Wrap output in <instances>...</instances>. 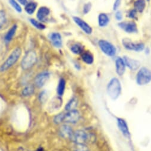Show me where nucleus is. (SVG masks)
I'll return each instance as SVG.
<instances>
[{
	"label": "nucleus",
	"instance_id": "1",
	"mask_svg": "<svg viewBox=\"0 0 151 151\" xmlns=\"http://www.w3.org/2000/svg\"><path fill=\"white\" fill-rule=\"evenodd\" d=\"M122 85L117 78H112L107 85L106 91L109 97L113 101L117 100L122 93Z\"/></svg>",
	"mask_w": 151,
	"mask_h": 151
},
{
	"label": "nucleus",
	"instance_id": "32",
	"mask_svg": "<svg viewBox=\"0 0 151 151\" xmlns=\"http://www.w3.org/2000/svg\"><path fill=\"white\" fill-rule=\"evenodd\" d=\"M91 3H88V4H86L84 6V8H83V13L85 14H87L89 12V11L91 10Z\"/></svg>",
	"mask_w": 151,
	"mask_h": 151
},
{
	"label": "nucleus",
	"instance_id": "16",
	"mask_svg": "<svg viewBox=\"0 0 151 151\" xmlns=\"http://www.w3.org/2000/svg\"><path fill=\"white\" fill-rule=\"evenodd\" d=\"M51 40L52 44L57 48H60L62 47V38L61 36L59 33H53L51 35Z\"/></svg>",
	"mask_w": 151,
	"mask_h": 151
},
{
	"label": "nucleus",
	"instance_id": "29",
	"mask_svg": "<svg viewBox=\"0 0 151 151\" xmlns=\"http://www.w3.org/2000/svg\"><path fill=\"white\" fill-rule=\"evenodd\" d=\"M10 4L12 5V6L19 13L22 12V8L20 6V5L15 1V0H10L9 1Z\"/></svg>",
	"mask_w": 151,
	"mask_h": 151
},
{
	"label": "nucleus",
	"instance_id": "33",
	"mask_svg": "<svg viewBox=\"0 0 151 151\" xmlns=\"http://www.w3.org/2000/svg\"><path fill=\"white\" fill-rule=\"evenodd\" d=\"M120 2H121L120 0H116V1H115V3H114V7H113V9H113V10H117V9L120 6Z\"/></svg>",
	"mask_w": 151,
	"mask_h": 151
},
{
	"label": "nucleus",
	"instance_id": "10",
	"mask_svg": "<svg viewBox=\"0 0 151 151\" xmlns=\"http://www.w3.org/2000/svg\"><path fill=\"white\" fill-rule=\"evenodd\" d=\"M118 26L124 30L125 32L129 33H133L137 32V25L133 22H124L119 23Z\"/></svg>",
	"mask_w": 151,
	"mask_h": 151
},
{
	"label": "nucleus",
	"instance_id": "35",
	"mask_svg": "<svg viewBox=\"0 0 151 151\" xmlns=\"http://www.w3.org/2000/svg\"><path fill=\"white\" fill-rule=\"evenodd\" d=\"M136 12H136L135 10H133L131 11L130 13V14H129V16H130V17H132V18H134L135 16H136Z\"/></svg>",
	"mask_w": 151,
	"mask_h": 151
},
{
	"label": "nucleus",
	"instance_id": "15",
	"mask_svg": "<svg viewBox=\"0 0 151 151\" xmlns=\"http://www.w3.org/2000/svg\"><path fill=\"white\" fill-rule=\"evenodd\" d=\"M60 133L64 138H71L73 132L71 127L68 125H63L60 129Z\"/></svg>",
	"mask_w": 151,
	"mask_h": 151
},
{
	"label": "nucleus",
	"instance_id": "18",
	"mask_svg": "<svg viewBox=\"0 0 151 151\" xmlns=\"http://www.w3.org/2000/svg\"><path fill=\"white\" fill-rule=\"evenodd\" d=\"M109 22L108 16L105 13H101L98 16V23L99 26L105 27L108 25Z\"/></svg>",
	"mask_w": 151,
	"mask_h": 151
},
{
	"label": "nucleus",
	"instance_id": "24",
	"mask_svg": "<svg viewBox=\"0 0 151 151\" xmlns=\"http://www.w3.org/2000/svg\"><path fill=\"white\" fill-rule=\"evenodd\" d=\"M37 7V4L35 3H27V5L25 7V11L26 12V13L29 14H32L35 10L36 9Z\"/></svg>",
	"mask_w": 151,
	"mask_h": 151
},
{
	"label": "nucleus",
	"instance_id": "28",
	"mask_svg": "<svg viewBox=\"0 0 151 151\" xmlns=\"http://www.w3.org/2000/svg\"><path fill=\"white\" fill-rule=\"evenodd\" d=\"M6 22V13L3 11H0V29L4 25Z\"/></svg>",
	"mask_w": 151,
	"mask_h": 151
},
{
	"label": "nucleus",
	"instance_id": "37",
	"mask_svg": "<svg viewBox=\"0 0 151 151\" xmlns=\"http://www.w3.org/2000/svg\"><path fill=\"white\" fill-rule=\"evenodd\" d=\"M37 151H44V150H43V149H42L40 148V149H39L38 150H37Z\"/></svg>",
	"mask_w": 151,
	"mask_h": 151
},
{
	"label": "nucleus",
	"instance_id": "30",
	"mask_svg": "<svg viewBox=\"0 0 151 151\" xmlns=\"http://www.w3.org/2000/svg\"><path fill=\"white\" fill-rule=\"evenodd\" d=\"M64 114H63V113H60V114L54 117V122L56 124L61 123V122H64Z\"/></svg>",
	"mask_w": 151,
	"mask_h": 151
},
{
	"label": "nucleus",
	"instance_id": "3",
	"mask_svg": "<svg viewBox=\"0 0 151 151\" xmlns=\"http://www.w3.org/2000/svg\"><path fill=\"white\" fill-rule=\"evenodd\" d=\"M22 51L20 48H17L16 49H15L7 58L6 61L1 66V67H0V71H4L10 68L12 65H13L20 57Z\"/></svg>",
	"mask_w": 151,
	"mask_h": 151
},
{
	"label": "nucleus",
	"instance_id": "22",
	"mask_svg": "<svg viewBox=\"0 0 151 151\" xmlns=\"http://www.w3.org/2000/svg\"><path fill=\"white\" fill-rule=\"evenodd\" d=\"M16 30H17V26L15 24L13 26L11 27V29L8 31L5 37V40L7 42H10L13 39V37L16 32Z\"/></svg>",
	"mask_w": 151,
	"mask_h": 151
},
{
	"label": "nucleus",
	"instance_id": "36",
	"mask_svg": "<svg viewBox=\"0 0 151 151\" xmlns=\"http://www.w3.org/2000/svg\"><path fill=\"white\" fill-rule=\"evenodd\" d=\"M18 1L22 4V5H23V6H26L27 4V0H18Z\"/></svg>",
	"mask_w": 151,
	"mask_h": 151
},
{
	"label": "nucleus",
	"instance_id": "14",
	"mask_svg": "<svg viewBox=\"0 0 151 151\" xmlns=\"http://www.w3.org/2000/svg\"><path fill=\"white\" fill-rule=\"evenodd\" d=\"M126 64L123 59L121 57H118L116 60V70L117 74L122 76L126 71Z\"/></svg>",
	"mask_w": 151,
	"mask_h": 151
},
{
	"label": "nucleus",
	"instance_id": "12",
	"mask_svg": "<svg viewBox=\"0 0 151 151\" xmlns=\"http://www.w3.org/2000/svg\"><path fill=\"white\" fill-rule=\"evenodd\" d=\"M123 59L124 61L126 66L132 71L137 70L140 66V62L136 60L131 58L127 56H124Z\"/></svg>",
	"mask_w": 151,
	"mask_h": 151
},
{
	"label": "nucleus",
	"instance_id": "6",
	"mask_svg": "<svg viewBox=\"0 0 151 151\" xmlns=\"http://www.w3.org/2000/svg\"><path fill=\"white\" fill-rule=\"evenodd\" d=\"M123 45L128 50L140 52L145 49V45L142 43H134L128 39L123 40Z\"/></svg>",
	"mask_w": 151,
	"mask_h": 151
},
{
	"label": "nucleus",
	"instance_id": "26",
	"mask_svg": "<svg viewBox=\"0 0 151 151\" xmlns=\"http://www.w3.org/2000/svg\"><path fill=\"white\" fill-rule=\"evenodd\" d=\"M33 92H34V88L32 86H26L23 91L22 92V93H23V95L24 96H30L31 95H32L33 93Z\"/></svg>",
	"mask_w": 151,
	"mask_h": 151
},
{
	"label": "nucleus",
	"instance_id": "20",
	"mask_svg": "<svg viewBox=\"0 0 151 151\" xmlns=\"http://www.w3.org/2000/svg\"><path fill=\"white\" fill-rule=\"evenodd\" d=\"M78 105V101L76 98H72L65 105V110L70 111L71 110L76 109Z\"/></svg>",
	"mask_w": 151,
	"mask_h": 151
},
{
	"label": "nucleus",
	"instance_id": "34",
	"mask_svg": "<svg viewBox=\"0 0 151 151\" xmlns=\"http://www.w3.org/2000/svg\"><path fill=\"white\" fill-rule=\"evenodd\" d=\"M122 17H123V15L122 12L120 11H118L116 14V19L118 20H121L122 19Z\"/></svg>",
	"mask_w": 151,
	"mask_h": 151
},
{
	"label": "nucleus",
	"instance_id": "25",
	"mask_svg": "<svg viewBox=\"0 0 151 151\" xmlns=\"http://www.w3.org/2000/svg\"><path fill=\"white\" fill-rule=\"evenodd\" d=\"M71 51L76 54H79L82 53L83 51V48L81 47V45L79 44H74L71 46Z\"/></svg>",
	"mask_w": 151,
	"mask_h": 151
},
{
	"label": "nucleus",
	"instance_id": "38",
	"mask_svg": "<svg viewBox=\"0 0 151 151\" xmlns=\"http://www.w3.org/2000/svg\"><path fill=\"white\" fill-rule=\"evenodd\" d=\"M147 1H149V0H147Z\"/></svg>",
	"mask_w": 151,
	"mask_h": 151
},
{
	"label": "nucleus",
	"instance_id": "17",
	"mask_svg": "<svg viewBox=\"0 0 151 151\" xmlns=\"http://www.w3.org/2000/svg\"><path fill=\"white\" fill-rule=\"evenodd\" d=\"M50 14V10L47 7H41L37 13V17L40 21H45Z\"/></svg>",
	"mask_w": 151,
	"mask_h": 151
},
{
	"label": "nucleus",
	"instance_id": "11",
	"mask_svg": "<svg viewBox=\"0 0 151 151\" xmlns=\"http://www.w3.org/2000/svg\"><path fill=\"white\" fill-rule=\"evenodd\" d=\"M50 78V73L48 71H44L37 76L35 79V83L37 87L41 88L47 82Z\"/></svg>",
	"mask_w": 151,
	"mask_h": 151
},
{
	"label": "nucleus",
	"instance_id": "8",
	"mask_svg": "<svg viewBox=\"0 0 151 151\" xmlns=\"http://www.w3.org/2000/svg\"><path fill=\"white\" fill-rule=\"evenodd\" d=\"M117 125L122 134L127 138L130 137V132L127 122L123 118H117Z\"/></svg>",
	"mask_w": 151,
	"mask_h": 151
},
{
	"label": "nucleus",
	"instance_id": "23",
	"mask_svg": "<svg viewBox=\"0 0 151 151\" xmlns=\"http://www.w3.org/2000/svg\"><path fill=\"white\" fill-rule=\"evenodd\" d=\"M65 88V81L64 79H61L57 88V93L59 96H62Z\"/></svg>",
	"mask_w": 151,
	"mask_h": 151
},
{
	"label": "nucleus",
	"instance_id": "27",
	"mask_svg": "<svg viewBox=\"0 0 151 151\" xmlns=\"http://www.w3.org/2000/svg\"><path fill=\"white\" fill-rule=\"evenodd\" d=\"M30 21L31 23L35 27H36L37 29H40V30H42V29H44L45 28V26L44 24H42V23H41L39 22H37V20H36L35 19H31Z\"/></svg>",
	"mask_w": 151,
	"mask_h": 151
},
{
	"label": "nucleus",
	"instance_id": "13",
	"mask_svg": "<svg viewBox=\"0 0 151 151\" xmlns=\"http://www.w3.org/2000/svg\"><path fill=\"white\" fill-rule=\"evenodd\" d=\"M73 20L81 29L87 34H91L92 32V27L84 20L78 17H73Z\"/></svg>",
	"mask_w": 151,
	"mask_h": 151
},
{
	"label": "nucleus",
	"instance_id": "19",
	"mask_svg": "<svg viewBox=\"0 0 151 151\" xmlns=\"http://www.w3.org/2000/svg\"><path fill=\"white\" fill-rule=\"evenodd\" d=\"M146 6V2L145 0H136L134 3V10L137 12L142 13L143 12Z\"/></svg>",
	"mask_w": 151,
	"mask_h": 151
},
{
	"label": "nucleus",
	"instance_id": "4",
	"mask_svg": "<svg viewBox=\"0 0 151 151\" xmlns=\"http://www.w3.org/2000/svg\"><path fill=\"white\" fill-rule=\"evenodd\" d=\"M37 60V55L35 51H28L23 57L21 65L23 69L27 70L31 68L36 63Z\"/></svg>",
	"mask_w": 151,
	"mask_h": 151
},
{
	"label": "nucleus",
	"instance_id": "9",
	"mask_svg": "<svg viewBox=\"0 0 151 151\" xmlns=\"http://www.w3.org/2000/svg\"><path fill=\"white\" fill-rule=\"evenodd\" d=\"M71 138L77 145L85 144L88 139V135L83 130H79L73 133Z\"/></svg>",
	"mask_w": 151,
	"mask_h": 151
},
{
	"label": "nucleus",
	"instance_id": "2",
	"mask_svg": "<svg viewBox=\"0 0 151 151\" xmlns=\"http://www.w3.org/2000/svg\"><path fill=\"white\" fill-rule=\"evenodd\" d=\"M136 81L139 86L147 85L151 82V71L146 67H142L136 74Z\"/></svg>",
	"mask_w": 151,
	"mask_h": 151
},
{
	"label": "nucleus",
	"instance_id": "7",
	"mask_svg": "<svg viewBox=\"0 0 151 151\" xmlns=\"http://www.w3.org/2000/svg\"><path fill=\"white\" fill-rule=\"evenodd\" d=\"M80 118L81 115L79 112L76 109H74L68 111L64 114V122L70 123H76L79 120Z\"/></svg>",
	"mask_w": 151,
	"mask_h": 151
},
{
	"label": "nucleus",
	"instance_id": "21",
	"mask_svg": "<svg viewBox=\"0 0 151 151\" xmlns=\"http://www.w3.org/2000/svg\"><path fill=\"white\" fill-rule=\"evenodd\" d=\"M82 60L88 64H92L93 63V55L88 52H84L82 55Z\"/></svg>",
	"mask_w": 151,
	"mask_h": 151
},
{
	"label": "nucleus",
	"instance_id": "5",
	"mask_svg": "<svg viewBox=\"0 0 151 151\" xmlns=\"http://www.w3.org/2000/svg\"><path fill=\"white\" fill-rule=\"evenodd\" d=\"M99 48L102 51L109 57L114 56L116 54V48L110 42L105 40H100L98 42Z\"/></svg>",
	"mask_w": 151,
	"mask_h": 151
},
{
	"label": "nucleus",
	"instance_id": "31",
	"mask_svg": "<svg viewBox=\"0 0 151 151\" xmlns=\"http://www.w3.org/2000/svg\"><path fill=\"white\" fill-rule=\"evenodd\" d=\"M74 151H89V149L85 144H79L77 145Z\"/></svg>",
	"mask_w": 151,
	"mask_h": 151
}]
</instances>
